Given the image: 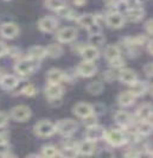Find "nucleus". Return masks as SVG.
<instances>
[{
    "mask_svg": "<svg viewBox=\"0 0 153 158\" xmlns=\"http://www.w3.org/2000/svg\"><path fill=\"white\" fill-rule=\"evenodd\" d=\"M105 139L112 146H121L127 142L125 133L120 130H109L105 132Z\"/></svg>",
    "mask_w": 153,
    "mask_h": 158,
    "instance_id": "obj_1",
    "label": "nucleus"
},
{
    "mask_svg": "<svg viewBox=\"0 0 153 158\" xmlns=\"http://www.w3.org/2000/svg\"><path fill=\"white\" fill-rule=\"evenodd\" d=\"M56 131L64 137H70L77 131V123L71 119H64L61 120L56 125Z\"/></svg>",
    "mask_w": 153,
    "mask_h": 158,
    "instance_id": "obj_2",
    "label": "nucleus"
},
{
    "mask_svg": "<svg viewBox=\"0 0 153 158\" xmlns=\"http://www.w3.org/2000/svg\"><path fill=\"white\" fill-rule=\"evenodd\" d=\"M36 133L40 137H50L56 132V126L48 120H42L38 124H36L34 126Z\"/></svg>",
    "mask_w": 153,
    "mask_h": 158,
    "instance_id": "obj_3",
    "label": "nucleus"
},
{
    "mask_svg": "<svg viewBox=\"0 0 153 158\" xmlns=\"http://www.w3.org/2000/svg\"><path fill=\"white\" fill-rule=\"evenodd\" d=\"M11 117L16 121L23 123L31 117V110L27 106H17L11 112Z\"/></svg>",
    "mask_w": 153,
    "mask_h": 158,
    "instance_id": "obj_4",
    "label": "nucleus"
},
{
    "mask_svg": "<svg viewBox=\"0 0 153 158\" xmlns=\"http://www.w3.org/2000/svg\"><path fill=\"white\" fill-rule=\"evenodd\" d=\"M105 132L106 131L101 126H97V125L90 126L86 132V139L94 143L100 139H105Z\"/></svg>",
    "mask_w": 153,
    "mask_h": 158,
    "instance_id": "obj_5",
    "label": "nucleus"
},
{
    "mask_svg": "<svg viewBox=\"0 0 153 158\" xmlns=\"http://www.w3.org/2000/svg\"><path fill=\"white\" fill-rule=\"evenodd\" d=\"M34 69V64H33L32 60H22L19 62H17L14 70L19 74V75H30Z\"/></svg>",
    "mask_w": 153,
    "mask_h": 158,
    "instance_id": "obj_6",
    "label": "nucleus"
},
{
    "mask_svg": "<svg viewBox=\"0 0 153 158\" xmlns=\"http://www.w3.org/2000/svg\"><path fill=\"white\" fill-rule=\"evenodd\" d=\"M77 36V30L75 27H64L57 33V40L61 43L73 42Z\"/></svg>",
    "mask_w": 153,
    "mask_h": 158,
    "instance_id": "obj_7",
    "label": "nucleus"
},
{
    "mask_svg": "<svg viewBox=\"0 0 153 158\" xmlns=\"http://www.w3.org/2000/svg\"><path fill=\"white\" fill-rule=\"evenodd\" d=\"M18 32H19V29H18L17 24L14 23H5L0 27V35L7 40H12V38L17 37Z\"/></svg>",
    "mask_w": 153,
    "mask_h": 158,
    "instance_id": "obj_8",
    "label": "nucleus"
},
{
    "mask_svg": "<svg viewBox=\"0 0 153 158\" xmlns=\"http://www.w3.org/2000/svg\"><path fill=\"white\" fill-rule=\"evenodd\" d=\"M77 73L83 77H90L96 73V67L95 64L90 61H84L79 64L77 67Z\"/></svg>",
    "mask_w": 153,
    "mask_h": 158,
    "instance_id": "obj_9",
    "label": "nucleus"
},
{
    "mask_svg": "<svg viewBox=\"0 0 153 158\" xmlns=\"http://www.w3.org/2000/svg\"><path fill=\"white\" fill-rule=\"evenodd\" d=\"M106 22H107V25H108L109 27L120 29V27L123 26L125 19H123V16L121 15L120 12H113V13H111V15L107 16Z\"/></svg>",
    "mask_w": 153,
    "mask_h": 158,
    "instance_id": "obj_10",
    "label": "nucleus"
},
{
    "mask_svg": "<svg viewBox=\"0 0 153 158\" xmlns=\"http://www.w3.org/2000/svg\"><path fill=\"white\" fill-rule=\"evenodd\" d=\"M45 94L50 100H58L63 95V88L59 83H49L45 88Z\"/></svg>",
    "mask_w": 153,
    "mask_h": 158,
    "instance_id": "obj_11",
    "label": "nucleus"
},
{
    "mask_svg": "<svg viewBox=\"0 0 153 158\" xmlns=\"http://www.w3.org/2000/svg\"><path fill=\"white\" fill-rule=\"evenodd\" d=\"M57 20L52 17H44L38 23L39 29L43 32H52L57 27Z\"/></svg>",
    "mask_w": 153,
    "mask_h": 158,
    "instance_id": "obj_12",
    "label": "nucleus"
},
{
    "mask_svg": "<svg viewBox=\"0 0 153 158\" xmlns=\"http://www.w3.org/2000/svg\"><path fill=\"white\" fill-rule=\"evenodd\" d=\"M93 110H94V108H93L91 105L80 102L74 107V113H75L77 117H80V118H86V117H88L89 114L93 113Z\"/></svg>",
    "mask_w": 153,
    "mask_h": 158,
    "instance_id": "obj_13",
    "label": "nucleus"
},
{
    "mask_svg": "<svg viewBox=\"0 0 153 158\" xmlns=\"http://www.w3.org/2000/svg\"><path fill=\"white\" fill-rule=\"evenodd\" d=\"M81 55L84 58V61H90V62H94L99 57V49L95 47H83L81 50Z\"/></svg>",
    "mask_w": 153,
    "mask_h": 158,
    "instance_id": "obj_14",
    "label": "nucleus"
},
{
    "mask_svg": "<svg viewBox=\"0 0 153 158\" xmlns=\"http://www.w3.org/2000/svg\"><path fill=\"white\" fill-rule=\"evenodd\" d=\"M96 149V145H95V143L94 142H90L88 139H86V140H83L82 143L79 144V146H77V152H80L81 155H84V156H89V155H91V153H94V151Z\"/></svg>",
    "mask_w": 153,
    "mask_h": 158,
    "instance_id": "obj_15",
    "label": "nucleus"
},
{
    "mask_svg": "<svg viewBox=\"0 0 153 158\" xmlns=\"http://www.w3.org/2000/svg\"><path fill=\"white\" fill-rule=\"evenodd\" d=\"M119 79L122 83H126V85H131L133 83L134 81L138 80L137 73L132 69H122L119 74Z\"/></svg>",
    "mask_w": 153,
    "mask_h": 158,
    "instance_id": "obj_16",
    "label": "nucleus"
},
{
    "mask_svg": "<svg viewBox=\"0 0 153 158\" xmlns=\"http://www.w3.org/2000/svg\"><path fill=\"white\" fill-rule=\"evenodd\" d=\"M129 92L134 95L135 98L137 96H141L147 92V85L143 81H134L133 83H131V89Z\"/></svg>",
    "mask_w": 153,
    "mask_h": 158,
    "instance_id": "obj_17",
    "label": "nucleus"
},
{
    "mask_svg": "<svg viewBox=\"0 0 153 158\" xmlns=\"http://www.w3.org/2000/svg\"><path fill=\"white\" fill-rule=\"evenodd\" d=\"M45 56H46V49L44 47L36 45L29 50V57L32 61H39L42 58H44Z\"/></svg>",
    "mask_w": 153,
    "mask_h": 158,
    "instance_id": "obj_18",
    "label": "nucleus"
},
{
    "mask_svg": "<svg viewBox=\"0 0 153 158\" xmlns=\"http://www.w3.org/2000/svg\"><path fill=\"white\" fill-rule=\"evenodd\" d=\"M0 85L2 86V88L11 90L18 86V79L13 75H4L0 79Z\"/></svg>",
    "mask_w": 153,
    "mask_h": 158,
    "instance_id": "obj_19",
    "label": "nucleus"
},
{
    "mask_svg": "<svg viewBox=\"0 0 153 158\" xmlns=\"http://www.w3.org/2000/svg\"><path fill=\"white\" fill-rule=\"evenodd\" d=\"M144 15H145L144 10L141 7H139V6L138 7H131L127 10V18L131 22H139V20H141L144 18Z\"/></svg>",
    "mask_w": 153,
    "mask_h": 158,
    "instance_id": "obj_20",
    "label": "nucleus"
},
{
    "mask_svg": "<svg viewBox=\"0 0 153 158\" xmlns=\"http://www.w3.org/2000/svg\"><path fill=\"white\" fill-rule=\"evenodd\" d=\"M138 117L141 121L151 120V117H152V107H151V105L146 103V105L140 106L139 110H138Z\"/></svg>",
    "mask_w": 153,
    "mask_h": 158,
    "instance_id": "obj_21",
    "label": "nucleus"
},
{
    "mask_svg": "<svg viewBox=\"0 0 153 158\" xmlns=\"http://www.w3.org/2000/svg\"><path fill=\"white\" fill-rule=\"evenodd\" d=\"M64 79V73L59 69H51L48 73L49 83H61Z\"/></svg>",
    "mask_w": 153,
    "mask_h": 158,
    "instance_id": "obj_22",
    "label": "nucleus"
},
{
    "mask_svg": "<svg viewBox=\"0 0 153 158\" xmlns=\"http://www.w3.org/2000/svg\"><path fill=\"white\" fill-rule=\"evenodd\" d=\"M134 100H135V96L132 94L131 92H123V93H121L119 95V99H118L119 103H120L121 106H123V107L131 106L132 103L134 102Z\"/></svg>",
    "mask_w": 153,
    "mask_h": 158,
    "instance_id": "obj_23",
    "label": "nucleus"
},
{
    "mask_svg": "<svg viewBox=\"0 0 153 158\" xmlns=\"http://www.w3.org/2000/svg\"><path fill=\"white\" fill-rule=\"evenodd\" d=\"M115 121L121 125V126H128L131 124V115L128 112L126 111H119L115 114Z\"/></svg>",
    "mask_w": 153,
    "mask_h": 158,
    "instance_id": "obj_24",
    "label": "nucleus"
},
{
    "mask_svg": "<svg viewBox=\"0 0 153 158\" xmlns=\"http://www.w3.org/2000/svg\"><path fill=\"white\" fill-rule=\"evenodd\" d=\"M46 49V56H50L52 58H57L63 54V49L59 44H50Z\"/></svg>",
    "mask_w": 153,
    "mask_h": 158,
    "instance_id": "obj_25",
    "label": "nucleus"
},
{
    "mask_svg": "<svg viewBox=\"0 0 153 158\" xmlns=\"http://www.w3.org/2000/svg\"><path fill=\"white\" fill-rule=\"evenodd\" d=\"M77 22L80 24L82 27H88L89 25H91L93 23H95L96 22V17L94 16V15H82L80 18H77Z\"/></svg>",
    "mask_w": 153,
    "mask_h": 158,
    "instance_id": "obj_26",
    "label": "nucleus"
},
{
    "mask_svg": "<svg viewBox=\"0 0 153 158\" xmlns=\"http://www.w3.org/2000/svg\"><path fill=\"white\" fill-rule=\"evenodd\" d=\"M118 56H120V50L116 45H109V47L106 48L105 57L108 61H112L114 58H116Z\"/></svg>",
    "mask_w": 153,
    "mask_h": 158,
    "instance_id": "obj_27",
    "label": "nucleus"
},
{
    "mask_svg": "<svg viewBox=\"0 0 153 158\" xmlns=\"http://www.w3.org/2000/svg\"><path fill=\"white\" fill-rule=\"evenodd\" d=\"M89 44L91 45V47H95V48H99L101 47L103 43H105V37L101 35V33H96V35H90L89 36Z\"/></svg>",
    "mask_w": 153,
    "mask_h": 158,
    "instance_id": "obj_28",
    "label": "nucleus"
},
{
    "mask_svg": "<svg viewBox=\"0 0 153 158\" xmlns=\"http://www.w3.org/2000/svg\"><path fill=\"white\" fill-rule=\"evenodd\" d=\"M46 6L50 10L59 11L61 8L66 6V1L65 0H46Z\"/></svg>",
    "mask_w": 153,
    "mask_h": 158,
    "instance_id": "obj_29",
    "label": "nucleus"
},
{
    "mask_svg": "<svg viewBox=\"0 0 153 158\" xmlns=\"http://www.w3.org/2000/svg\"><path fill=\"white\" fill-rule=\"evenodd\" d=\"M87 90H88L90 94L97 95L103 90V85H102L100 81H94V82H91V83H89L88 85Z\"/></svg>",
    "mask_w": 153,
    "mask_h": 158,
    "instance_id": "obj_30",
    "label": "nucleus"
},
{
    "mask_svg": "<svg viewBox=\"0 0 153 158\" xmlns=\"http://www.w3.org/2000/svg\"><path fill=\"white\" fill-rule=\"evenodd\" d=\"M57 12H59L61 13V16L63 17V18H66V19H69V20H74V19H76L77 18V15H76V12L73 11V10H70V8H68L66 6L63 8H61L59 11H57Z\"/></svg>",
    "mask_w": 153,
    "mask_h": 158,
    "instance_id": "obj_31",
    "label": "nucleus"
},
{
    "mask_svg": "<svg viewBox=\"0 0 153 158\" xmlns=\"http://www.w3.org/2000/svg\"><path fill=\"white\" fill-rule=\"evenodd\" d=\"M138 131L144 135H148L151 132H152V125H151V121H141L140 126L138 128Z\"/></svg>",
    "mask_w": 153,
    "mask_h": 158,
    "instance_id": "obj_32",
    "label": "nucleus"
},
{
    "mask_svg": "<svg viewBox=\"0 0 153 158\" xmlns=\"http://www.w3.org/2000/svg\"><path fill=\"white\" fill-rule=\"evenodd\" d=\"M146 42H147V40H146L145 36L138 35V36L129 40V45H132V47H140V45H145Z\"/></svg>",
    "mask_w": 153,
    "mask_h": 158,
    "instance_id": "obj_33",
    "label": "nucleus"
},
{
    "mask_svg": "<svg viewBox=\"0 0 153 158\" xmlns=\"http://www.w3.org/2000/svg\"><path fill=\"white\" fill-rule=\"evenodd\" d=\"M57 155H58V151L56 150V148L50 146V145L43 148V151H42V156H43V157L52 158V157H56Z\"/></svg>",
    "mask_w": 153,
    "mask_h": 158,
    "instance_id": "obj_34",
    "label": "nucleus"
},
{
    "mask_svg": "<svg viewBox=\"0 0 153 158\" xmlns=\"http://www.w3.org/2000/svg\"><path fill=\"white\" fill-rule=\"evenodd\" d=\"M77 150L75 149V148H70V146H66L64 148L63 150L61 151V153H58V155H61L62 157H66V158H74L77 156Z\"/></svg>",
    "mask_w": 153,
    "mask_h": 158,
    "instance_id": "obj_35",
    "label": "nucleus"
},
{
    "mask_svg": "<svg viewBox=\"0 0 153 158\" xmlns=\"http://www.w3.org/2000/svg\"><path fill=\"white\" fill-rule=\"evenodd\" d=\"M36 92H37V89H36V87L33 85H27V86H25L22 89V93L26 95V96H33V95L36 94Z\"/></svg>",
    "mask_w": 153,
    "mask_h": 158,
    "instance_id": "obj_36",
    "label": "nucleus"
},
{
    "mask_svg": "<svg viewBox=\"0 0 153 158\" xmlns=\"http://www.w3.org/2000/svg\"><path fill=\"white\" fill-rule=\"evenodd\" d=\"M87 30H88L89 35H96V33H101V26L99 25L97 22H95L91 25H89L88 27H87Z\"/></svg>",
    "mask_w": 153,
    "mask_h": 158,
    "instance_id": "obj_37",
    "label": "nucleus"
},
{
    "mask_svg": "<svg viewBox=\"0 0 153 158\" xmlns=\"http://www.w3.org/2000/svg\"><path fill=\"white\" fill-rule=\"evenodd\" d=\"M109 62H111V65L113 68H122L125 65V60L121 56H118L116 58H114V60L109 61Z\"/></svg>",
    "mask_w": 153,
    "mask_h": 158,
    "instance_id": "obj_38",
    "label": "nucleus"
},
{
    "mask_svg": "<svg viewBox=\"0 0 153 158\" xmlns=\"http://www.w3.org/2000/svg\"><path fill=\"white\" fill-rule=\"evenodd\" d=\"M84 119V125L87 127H90V126H94V125H96V117L95 115H93V113L91 114H89L88 117H86Z\"/></svg>",
    "mask_w": 153,
    "mask_h": 158,
    "instance_id": "obj_39",
    "label": "nucleus"
},
{
    "mask_svg": "<svg viewBox=\"0 0 153 158\" xmlns=\"http://www.w3.org/2000/svg\"><path fill=\"white\" fill-rule=\"evenodd\" d=\"M10 152V145L7 142L0 143V156H7Z\"/></svg>",
    "mask_w": 153,
    "mask_h": 158,
    "instance_id": "obj_40",
    "label": "nucleus"
},
{
    "mask_svg": "<svg viewBox=\"0 0 153 158\" xmlns=\"http://www.w3.org/2000/svg\"><path fill=\"white\" fill-rule=\"evenodd\" d=\"M8 121V117L6 113H2V112H0V128L1 127H4L6 124H7Z\"/></svg>",
    "mask_w": 153,
    "mask_h": 158,
    "instance_id": "obj_41",
    "label": "nucleus"
},
{
    "mask_svg": "<svg viewBox=\"0 0 153 158\" xmlns=\"http://www.w3.org/2000/svg\"><path fill=\"white\" fill-rule=\"evenodd\" d=\"M144 70H145L146 75L150 77V76H152V63H147L144 67Z\"/></svg>",
    "mask_w": 153,
    "mask_h": 158,
    "instance_id": "obj_42",
    "label": "nucleus"
},
{
    "mask_svg": "<svg viewBox=\"0 0 153 158\" xmlns=\"http://www.w3.org/2000/svg\"><path fill=\"white\" fill-rule=\"evenodd\" d=\"M6 52H7V47L5 45V43L0 42V57H1V56H4Z\"/></svg>",
    "mask_w": 153,
    "mask_h": 158,
    "instance_id": "obj_43",
    "label": "nucleus"
},
{
    "mask_svg": "<svg viewBox=\"0 0 153 158\" xmlns=\"http://www.w3.org/2000/svg\"><path fill=\"white\" fill-rule=\"evenodd\" d=\"M100 156H101V157H113L114 152H112V151H108V150H105V151H102V152L100 153Z\"/></svg>",
    "mask_w": 153,
    "mask_h": 158,
    "instance_id": "obj_44",
    "label": "nucleus"
},
{
    "mask_svg": "<svg viewBox=\"0 0 153 158\" xmlns=\"http://www.w3.org/2000/svg\"><path fill=\"white\" fill-rule=\"evenodd\" d=\"M125 156H126V157H139V153H138L137 151L131 150V151H128V152H126Z\"/></svg>",
    "mask_w": 153,
    "mask_h": 158,
    "instance_id": "obj_45",
    "label": "nucleus"
},
{
    "mask_svg": "<svg viewBox=\"0 0 153 158\" xmlns=\"http://www.w3.org/2000/svg\"><path fill=\"white\" fill-rule=\"evenodd\" d=\"M146 30H147V33L151 35L152 33V20H148L146 23Z\"/></svg>",
    "mask_w": 153,
    "mask_h": 158,
    "instance_id": "obj_46",
    "label": "nucleus"
},
{
    "mask_svg": "<svg viewBox=\"0 0 153 158\" xmlns=\"http://www.w3.org/2000/svg\"><path fill=\"white\" fill-rule=\"evenodd\" d=\"M7 140V133L0 132V143H5Z\"/></svg>",
    "mask_w": 153,
    "mask_h": 158,
    "instance_id": "obj_47",
    "label": "nucleus"
},
{
    "mask_svg": "<svg viewBox=\"0 0 153 158\" xmlns=\"http://www.w3.org/2000/svg\"><path fill=\"white\" fill-rule=\"evenodd\" d=\"M86 2H87V0H74V4L76 6H83Z\"/></svg>",
    "mask_w": 153,
    "mask_h": 158,
    "instance_id": "obj_48",
    "label": "nucleus"
},
{
    "mask_svg": "<svg viewBox=\"0 0 153 158\" xmlns=\"http://www.w3.org/2000/svg\"><path fill=\"white\" fill-rule=\"evenodd\" d=\"M138 4H144V2H146L147 0H135Z\"/></svg>",
    "mask_w": 153,
    "mask_h": 158,
    "instance_id": "obj_49",
    "label": "nucleus"
},
{
    "mask_svg": "<svg viewBox=\"0 0 153 158\" xmlns=\"http://www.w3.org/2000/svg\"><path fill=\"white\" fill-rule=\"evenodd\" d=\"M0 79H1V71H0Z\"/></svg>",
    "mask_w": 153,
    "mask_h": 158,
    "instance_id": "obj_50",
    "label": "nucleus"
},
{
    "mask_svg": "<svg viewBox=\"0 0 153 158\" xmlns=\"http://www.w3.org/2000/svg\"><path fill=\"white\" fill-rule=\"evenodd\" d=\"M6 1H8V0H6Z\"/></svg>",
    "mask_w": 153,
    "mask_h": 158,
    "instance_id": "obj_51",
    "label": "nucleus"
}]
</instances>
